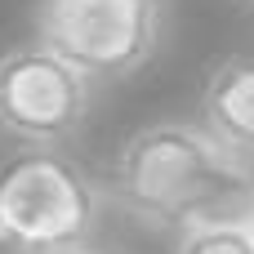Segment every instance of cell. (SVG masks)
<instances>
[{"label":"cell","instance_id":"8","mask_svg":"<svg viewBox=\"0 0 254 254\" xmlns=\"http://www.w3.org/2000/svg\"><path fill=\"white\" fill-rule=\"evenodd\" d=\"M250 4H254V0H250Z\"/></svg>","mask_w":254,"mask_h":254},{"label":"cell","instance_id":"5","mask_svg":"<svg viewBox=\"0 0 254 254\" xmlns=\"http://www.w3.org/2000/svg\"><path fill=\"white\" fill-rule=\"evenodd\" d=\"M201 125L241 161H254V54L223 58L201 89Z\"/></svg>","mask_w":254,"mask_h":254},{"label":"cell","instance_id":"3","mask_svg":"<svg viewBox=\"0 0 254 254\" xmlns=\"http://www.w3.org/2000/svg\"><path fill=\"white\" fill-rule=\"evenodd\" d=\"M165 0H36L31 40L89 80H125L156 58Z\"/></svg>","mask_w":254,"mask_h":254},{"label":"cell","instance_id":"2","mask_svg":"<svg viewBox=\"0 0 254 254\" xmlns=\"http://www.w3.org/2000/svg\"><path fill=\"white\" fill-rule=\"evenodd\" d=\"M98 223V188L58 147H22L0 165V250L54 254L85 246Z\"/></svg>","mask_w":254,"mask_h":254},{"label":"cell","instance_id":"6","mask_svg":"<svg viewBox=\"0 0 254 254\" xmlns=\"http://www.w3.org/2000/svg\"><path fill=\"white\" fill-rule=\"evenodd\" d=\"M174 254H254V214L214 219L179 232Z\"/></svg>","mask_w":254,"mask_h":254},{"label":"cell","instance_id":"7","mask_svg":"<svg viewBox=\"0 0 254 254\" xmlns=\"http://www.w3.org/2000/svg\"><path fill=\"white\" fill-rule=\"evenodd\" d=\"M54 254H103V250H94V246H67V250H54Z\"/></svg>","mask_w":254,"mask_h":254},{"label":"cell","instance_id":"1","mask_svg":"<svg viewBox=\"0 0 254 254\" xmlns=\"http://www.w3.org/2000/svg\"><path fill=\"white\" fill-rule=\"evenodd\" d=\"M112 196L143 223L188 232L254 214V170L201 121H152L112 161Z\"/></svg>","mask_w":254,"mask_h":254},{"label":"cell","instance_id":"4","mask_svg":"<svg viewBox=\"0 0 254 254\" xmlns=\"http://www.w3.org/2000/svg\"><path fill=\"white\" fill-rule=\"evenodd\" d=\"M89 76L40 40L0 54V129L27 147H63L85 129Z\"/></svg>","mask_w":254,"mask_h":254}]
</instances>
